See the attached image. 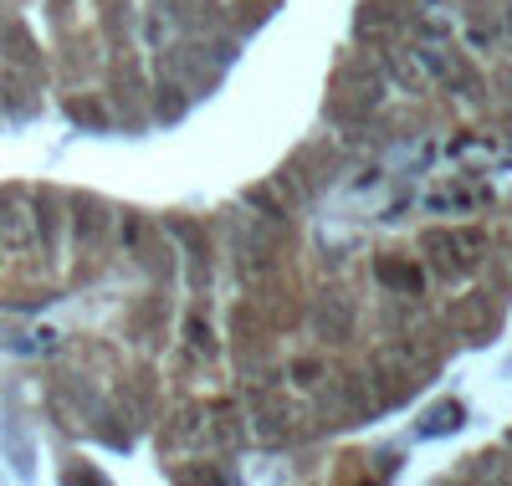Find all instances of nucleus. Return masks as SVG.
I'll return each instance as SVG.
<instances>
[{
  "mask_svg": "<svg viewBox=\"0 0 512 486\" xmlns=\"http://www.w3.org/2000/svg\"><path fill=\"white\" fill-rule=\"evenodd\" d=\"M0 241H6L11 251H21V246L31 241V220H26V210H6V215H0Z\"/></svg>",
  "mask_w": 512,
  "mask_h": 486,
  "instance_id": "f257e3e1",
  "label": "nucleus"
}]
</instances>
